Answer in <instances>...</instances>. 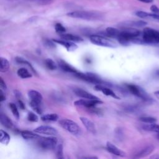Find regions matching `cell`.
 <instances>
[{
  "mask_svg": "<svg viewBox=\"0 0 159 159\" xmlns=\"http://www.w3.org/2000/svg\"><path fill=\"white\" fill-rule=\"evenodd\" d=\"M52 40L57 43H58L61 45H62L63 47H65L66 49L68 51H73L75 50L77 48L78 46L74 43L73 42H70V41H68V40H57V39H52Z\"/></svg>",
  "mask_w": 159,
  "mask_h": 159,
  "instance_id": "7c38bea8",
  "label": "cell"
},
{
  "mask_svg": "<svg viewBox=\"0 0 159 159\" xmlns=\"http://www.w3.org/2000/svg\"><path fill=\"white\" fill-rule=\"evenodd\" d=\"M152 158H155V159H159V154L157 155H154L151 157Z\"/></svg>",
  "mask_w": 159,
  "mask_h": 159,
  "instance_id": "f6af8a7d",
  "label": "cell"
},
{
  "mask_svg": "<svg viewBox=\"0 0 159 159\" xmlns=\"http://www.w3.org/2000/svg\"><path fill=\"white\" fill-rule=\"evenodd\" d=\"M120 30L116 28L112 27H108L106 29V34L107 37L116 39L117 38L119 34Z\"/></svg>",
  "mask_w": 159,
  "mask_h": 159,
  "instance_id": "7402d4cb",
  "label": "cell"
},
{
  "mask_svg": "<svg viewBox=\"0 0 159 159\" xmlns=\"http://www.w3.org/2000/svg\"><path fill=\"white\" fill-rule=\"evenodd\" d=\"M60 37L65 40L73 42H81L83 41V39L76 35H73L71 34H60Z\"/></svg>",
  "mask_w": 159,
  "mask_h": 159,
  "instance_id": "d6986e66",
  "label": "cell"
},
{
  "mask_svg": "<svg viewBox=\"0 0 159 159\" xmlns=\"http://www.w3.org/2000/svg\"><path fill=\"white\" fill-rule=\"evenodd\" d=\"M15 60H16V61L17 63H19V64H24V65H26L29 66L30 68V69L32 70V71L34 73L37 74L36 71H35V69L33 68V66H32L31 63H29V62L27 60H26L25 59H24V58H22V57H16L15 58Z\"/></svg>",
  "mask_w": 159,
  "mask_h": 159,
  "instance_id": "83f0119b",
  "label": "cell"
},
{
  "mask_svg": "<svg viewBox=\"0 0 159 159\" xmlns=\"http://www.w3.org/2000/svg\"><path fill=\"white\" fill-rule=\"evenodd\" d=\"M154 94L155 96L159 99V91H157L154 92Z\"/></svg>",
  "mask_w": 159,
  "mask_h": 159,
  "instance_id": "bcb514c9",
  "label": "cell"
},
{
  "mask_svg": "<svg viewBox=\"0 0 159 159\" xmlns=\"http://www.w3.org/2000/svg\"><path fill=\"white\" fill-rule=\"evenodd\" d=\"M63 147L61 143L56 147V157L57 158H63Z\"/></svg>",
  "mask_w": 159,
  "mask_h": 159,
  "instance_id": "836d02e7",
  "label": "cell"
},
{
  "mask_svg": "<svg viewBox=\"0 0 159 159\" xmlns=\"http://www.w3.org/2000/svg\"><path fill=\"white\" fill-rule=\"evenodd\" d=\"M27 1L38 4V5H48L52 4L54 0H25Z\"/></svg>",
  "mask_w": 159,
  "mask_h": 159,
  "instance_id": "4dcf8cb0",
  "label": "cell"
},
{
  "mask_svg": "<svg viewBox=\"0 0 159 159\" xmlns=\"http://www.w3.org/2000/svg\"><path fill=\"white\" fill-rule=\"evenodd\" d=\"M58 65L59 67L64 71L68 72V73H71L73 74H75L77 73L78 71H77L74 67H73L71 65L66 63L63 60H60L58 61Z\"/></svg>",
  "mask_w": 159,
  "mask_h": 159,
  "instance_id": "ac0fdd59",
  "label": "cell"
},
{
  "mask_svg": "<svg viewBox=\"0 0 159 159\" xmlns=\"http://www.w3.org/2000/svg\"><path fill=\"white\" fill-rule=\"evenodd\" d=\"M14 93H15V96H16V97L17 99H22V94L18 90L14 91Z\"/></svg>",
  "mask_w": 159,
  "mask_h": 159,
  "instance_id": "60d3db41",
  "label": "cell"
},
{
  "mask_svg": "<svg viewBox=\"0 0 159 159\" xmlns=\"http://www.w3.org/2000/svg\"><path fill=\"white\" fill-rule=\"evenodd\" d=\"M89 40L91 43L94 45L110 48L117 47V43L106 36L101 35H91L89 36Z\"/></svg>",
  "mask_w": 159,
  "mask_h": 159,
  "instance_id": "3957f363",
  "label": "cell"
},
{
  "mask_svg": "<svg viewBox=\"0 0 159 159\" xmlns=\"http://www.w3.org/2000/svg\"><path fill=\"white\" fill-rule=\"evenodd\" d=\"M139 1H140L142 2H144V3H151L153 2V0H137Z\"/></svg>",
  "mask_w": 159,
  "mask_h": 159,
  "instance_id": "7bdbcfd3",
  "label": "cell"
},
{
  "mask_svg": "<svg viewBox=\"0 0 159 159\" xmlns=\"http://www.w3.org/2000/svg\"><path fill=\"white\" fill-rule=\"evenodd\" d=\"M66 15L71 18L87 20H98L102 19L104 17L101 12L96 11H75L68 12Z\"/></svg>",
  "mask_w": 159,
  "mask_h": 159,
  "instance_id": "6da1fadb",
  "label": "cell"
},
{
  "mask_svg": "<svg viewBox=\"0 0 159 159\" xmlns=\"http://www.w3.org/2000/svg\"><path fill=\"white\" fill-rule=\"evenodd\" d=\"M0 87H1V89H4L6 90L7 89V86H6V84L5 83V82L4 81L3 79L1 77L0 78Z\"/></svg>",
  "mask_w": 159,
  "mask_h": 159,
  "instance_id": "f35d334b",
  "label": "cell"
},
{
  "mask_svg": "<svg viewBox=\"0 0 159 159\" xmlns=\"http://www.w3.org/2000/svg\"><path fill=\"white\" fill-rule=\"evenodd\" d=\"M17 102H18V104H19V107L21 109L24 110V109L25 108V105H24V103L22 102V101L21 99H18Z\"/></svg>",
  "mask_w": 159,
  "mask_h": 159,
  "instance_id": "ab89813d",
  "label": "cell"
},
{
  "mask_svg": "<svg viewBox=\"0 0 159 159\" xmlns=\"http://www.w3.org/2000/svg\"><path fill=\"white\" fill-rule=\"evenodd\" d=\"M154 75H155V76L159 78V69H157V70L154 71Z\"/></svg>",
  "mask_w": 159,
  "mask_h": 159,
  "instance_id": "ee69618b",
  "label": "cell"
},
{
  "mask_svg": "<svg viewBox=\"0 0 159 159\" xmlns=\"http://www.w3.org/2000/svg\"><path fill=\"white\" fill-rule=\"evenodd\" d=\"M57 139L55 137L50 136L48 137H42L38 142L40 148L44 150H52L57 147Z\"/></svg>",
  "mask_w": 159,
  "mask_h": 159,
  "instance_id": "52a82bcc",
  "label": "cell"
},
{
  "mask_svg": "<svg viewBox=\"0 0 159 159\" xmlns=\"http://www.w3.org/2000/svg\"><path fill=\"white\" fill-rule=\"evenodd\" d=\"M28 96L30 100V102L42 104V96L37 91L31 89L28 91Z\"/></svg>",
  "mask_w": 159,
  "mask_h": 159,
  "instance_id": "9a60e30c",
  "label": "cell"
},
{
  "mask_svg": "<svg viewBox=\"0 0 159 159\" xmlns=\"http://www.w3.org/2000/svg\"><path fill=\"white\" fill-rule=\"evenodd\" d=\"M150 11L156 14H158L159 15V7L158 6H157L156 5H152L150 7Z\"/></svg>",
  "mask_w": 159,
  "mask_h": 159,
  "instance_id": "8d00e7d4",
  "label": "cell"
},
{
  "mask_svg": "<svg viewBox=\"0 0 159 159\" xmlns=\"http://www.w3.org/2000/svg\"><path fill=\"white\" fill-rule=\"evenodd\" d=\"M30 107L33 109V110H34L37 113L41 114L42 112V107H41V104H39V103H35V102H30Z\"/></svg>",
  "mask_w": 159,
  "mask_h": 159,
  "instance_id": "d6a6232c",
  "label": "cell"
},
{
  "mask_svg": "<svg viewBox=\"0 0 159 159\" xmlns=\"http://www.w3.org/2000/svg\"><path fill=\"white\" fill-rule=\"evenodd\" d=\"M17 75L20 77L21 78L25 79V78H31L32 77V75L29 72V71L24 68H21L18 69L17 71Z\"/></svg>",
  "mask_w": 159,
  "mask_h": 159,
  "instance_id": "4316f807",
  "label": "cell"
},
{
  "mask_svg": "<svg viewBox=\"0 0 159 159\" xmlns=\"http://www.w3.org/2000/svg\"><path fill=\"white\" fill-rule=\"evenodd\" d=\"M142 39L143 44L159 43V31L150 27H145L142 32Z\"/></svg>",
  "mask_w": 159,
  "mask_h": 159,
  "instance_id": "7a4b0ae2",
  "label": "cell"
},
{
  "mask_svg": "<svg viewBox=\"0 0 159 159\" xmlns=\"http://www.w3.org/2000/svg\"><path fill=\"white\" fill-rule=\"evenodd\" d=\"M37 134H45L50 136H54L58 134V131L56 129L49 125H41L35 128L34 130Z\"/></svg>",
  "mask_w": 159,
  "mask_h": 159,
  "instance_id": "9c48e42d",
  "label": "cell"
},
{
  "mask_svg": "<svg viewBox=\"0 0 159 159\" xmlns=\"http://www.w3.org/2000/svg\"><path fill=\"white\" fill-rule=\"evenodd\" d=\"M147 24V22L143 20H127L120 23V26L122 27H142Z\"/></svg>",
  "mask_w": 159,
  "mask_h": 159,
  "instance_id": "30bf717a",
  "label": "cell"
},
{
  "mask_svg": "<svg viewBox=\"0 0 159 159\" xmlns=\"http://www.w3.org/2000/svg\"><path fill=\"white\" fill-rule=\"evenodd\" d=\"M5 100H6V96H5L4 93L2 92V89H1V91H0V101L2 102V101H4Z\"/></svg>",
  "mask_w": 159,
  "mask_h": 159,
  "instance_id": "b9f144b4",
  "label": "cell"
},
{
  "mask_svg": "<svg viewBox=\"0 0 159 159\" xmlns=\"http://www.w3.org/2000/svg\"><path fill=\"white\" fill-rule=\"evenodd\" d=\"M37 134H36V132L34 133L33 132H31V131H29V130H22V131H20V134H21L22 137L25 140L36 139L37 138H39V136Z\"/></svg>",
  "mask_w": 159,
  "mask_h": 159,
  "instance_id": "44dd1931",
  "label": "cell"
},
{
  "mask_svg": "<svg viewBox=\"0 0 159 159\" xmlns=\"http://www.w3.org/2000/svg\"><path fill=\"white\" fill-rule=\"evenodd\" d=\"M142 129L145 131L148 132H154L158 133L159 132V125L156 124L155 123L146 124L142 125Z\"/></svg>",
  "mask_w": 159,
  "mask_h": 159,
  "instance_id": "603a6c76",
  "label": "cell"
},
{
  "mask_svg": "<svg viewBox=\"0 0 159 159\" xmlns=\"http://www.w3.org/2000/svg\"><path fill=\"white\" fill-rule=\"evenodd\" d=\"M10 141L9 135L3 130L0 131V142L4 145H7Z\"/></svg>",
  "mask_w": 159,
  "mask_h": 159,
  "instance_id": "484cf974",
  "label": "cell"
},
{
  "mask_svg": "<svg viewBox=\"0 0 159 159\" xmlns=\"http://www.w3.org/2000/svg\"><path fill=\"white\" fill-rule=\"evenodd\" d=\"M157 137H158V139H159V132L157 133Z\"/></svg>",
  "mask_w": 159,
  "mask_h": 159,
  "instance_id": "c3c4849f",
  "label": "cell"
},
{
  "mask_svg": "<svg viewBox=\"0 0 159 159\" xmlns=\"http://www.w3.org/2000/svg\"><path fill=\"white\" fill-rule=\"evenodd\" d=\"M55 31L60 34H63L66 31V29L65 27L60 23H57L55 25Z\"/></svg>",
  "mask_w": 159,
  "mask_h": 159,
  "instance_id": "e575fe53",
  "label": "cell"
},
{
  "mask_svg": "<svg viewBox=\"0 0 159 159\" xmlns=\"http://www.w3.org/2000/svg\"><path fill=\"white\" fill-rule=\"evenodd\" d=\"M55 42L53 40H46L45 44L48 46V47L51 48V47H55Z\"/></svg>",
  "mask_w": 159,
  "mask_h": 159,
  "instance_id": "74e56055",
  "label": "cell"
},
{
  "mask_svg": "<svg viewBox=\"0 0 159 159\" xmlns=\"http://www.w3.org/2000/svg\"><path fill=\"white\" fill-rule=\"evenodd\" d=\"M45 65L46 67L50 70H55L57 68V65L51 58H47L45 60Z\"/></svg>",
  "mask_w": 159,
  "mask_h": 159,
  "instance_id": "f1b7e54d",
  "label": "cell"
},
{
  "mask_svg": "<svg viewBox=\"0 0 159 159\" xmlns=\"http://www.w3.org/2000/svg\"><path fill=\"white\" fill-rule=\"evenodd\" d=\"M80 119L88 131L93 134H95L96 133V129L95 125L91 120L85 117H80Z\"/></svg>",
  "mask_w": 159,
  "mask_h": 159,
  "instance_id": "5bb4252c",
  "label": "cell"
},
{
  "mask_svg": "<svg viewBox=\"0 0 159 159\" xmlns=\"http://www.w3.org/2000/svg\"><path fill=\"white\" fill-rule=\"evenodd\" d=\"M102 101L100 99H81L74 102L75 106H83L87 109L96 106L98 104H102Z\"/></svg>",
  "mask_w": 159,
  "mask_h": 159,
  "instance_id": "ba28073f",
  "label": "cell"
},
{
  "mask_svg": "<svg viewBox=\"0 0 159 159\" xmlns=\"http://www.w3.org/2000/svg\"><path fill=\"white\" fill-rule=\"evenodd\" d=\"M74 93L77 96L83 99H99L91 93L81 88H75Z\"/></svg>",
  "mask_w": 159,
  "mask_h": 159,
  "instance_id": "2e32d148",
  "label": "cell"
},
{
  "mask_svg": "<svg viewBox=\"0 0 159 159\" xmlns=\"http://www.w3.org/2000/svg\"><path fill=\"white\" fill-rule=\"evenodd\" d=\"M139 120L142 122H144L145 124H151V123H155V122L157 121V119L153 117H150V116H143V117H140L139 118Z\"/></svg>",
  "mask_w": 159,
  "mask_h": 159,
  "instance_id": "1f68e13d",
  "label": "cell"
},
{
  "mask_svg": "<svg viewBox=\"0 0 159 159\" xmlns=\"http://www.w3.org/2000/svg\"><path fill=\"white\" fill-rule=\"evenodd\" d=\"M83 158H98L96 157H84Z\"/></svg>",
  "mask_w": 159,
  "mask_h": 159,
  "instance_id": "7dc6e473",
  "label": "cell"
},
{
  "mask_svg": "<svg viewBox=\"0 0 159 159\" xmlns=\"http://www.w3.org/2000/svg\"><path fill=\"white\" fill-rule=\"evenodd\" d=\"M9 107L11 109V111L12 114L14 115V116L17 119H19V112L17 106L14 103L11 102V103L9 104Z\"/></svg>",
  "mask_w": 159,
  "mask_h": 159,
  "instance_id": "f546056e",
  "label": "cell"
},
{
  "mask_svg": "<svg viewBox=\"0 0 159 159\" xmlns=\"http://www.w3.org/2000/svg\"><path fill=\"white\" fill-rule=\"evenodd\" d=\"M94 88L97 90V91H101L104 94H105L106 96H111L115 99H120L119 96H117V94H115V93L110 88H107L106 86L104 85H101V84H96L94 86Z\"/></svg>",
  "mask_w": 159,
  "mask_h": 159,
  "instance_id": "4fadbf2b",
  "label": "cell"
},
{
  "mask_svg": "<svg viewBox=\"0 0 159 159\" xmlns=\"http://www.w3.org/2000/svg\"><path fill=\"white\" fill-rule=\"evenodd\" d=\"M58 119V116L55 113L46 114L41 117V119L45 122H51V121H57Z\"/></svg>",
  "mask_w": 159,
  "mask_h": 159,
  "instance_id": "cb8c5ba5",
  "label": "cell"
},
{
  "mask_svg": "<svg viewBox=\"0 0 159 159\" xmlns=\"http://www.w3.org/2000/svg\"><path fill=\"white\" fill-rule=\"evenodd\" d=\"M74 75L78 78H80L81 80H83L84 81H86L91 83L96 84V85L101 84L104 86H111V84L102 81L98 75L94 73H83L78 71L77 73L74 74Z\"/></svg>",
  "mask_w": 159,
  "mask_h": 159,
  "instance_id": "277c9868",
  "label": "cell"
},
{
  "mask_svg": "<svg viewBox=\"0 0 159 159\" xmlns=\"http://www.w3.org/2000/svg\"><path fill=\"white\" fill-rule=\"evenodd\" d=\"M125 86L131 94L140 98L143 101L146 102H150L152 101V99L148 94L141 87L134 84H126Z\"/></svg>",
  "mask_w": 159,
  "mask_h": 159,
  "instance_id": "8992f818",
  "label": "cell"
},
{
  "mask_svg": "<svg viewBox=\"0 0 159 159\" xmlns=\"http://www.w3.org/2000/svg\"><path fill=\"white\" fill-rule=\"evenodd\" d=\"M0 121L1 124L7 129H11L13 126V124L11 120L4 114H1Z\"/></svg>",
  "mask_w": 159,
  "mask_h": 159,
  "instance_id": "ffe728a7",
  "label": "cell"
},
{
  "mask_svg": "<svg viewBox=\"0 0 159 159\" xmlns=\"http://www.w3.org/2000/svg\"><path fill=\"white\" fill-rule=\"evenodd\" d=\"M27 119L29 121L32 122H37L39 120V118H38L37 116L32 112H29L28 113Z\"/></svg>",
  "mask_w": 159,
  "mask_h": 159,
  "instance_id": "d590c367",
  "label": "cell"
},
{
  "mask_svg": "<svg viewBox=\"0 0 159 159\" xmlns=\"http://www.w3.org/2000/svg\"><path fill=\"white\" fill-rule=\"evenodd\" d=\"M106 150L109 153H111L114 155L121 157H124L125 155V152H124L122 150H120L115 145H114L113 143H112L110 142H107L106 143Z\"/></svg>",
  "mask_w": 159,
  "mask_h": 159,
  "instance_id": "8fae6325",
  "label": "cell"
},
{
  "mask_svg": "<svg viewBox=\"0 0 159 159\" xmlns=\"http://www.w3.org/2000/svg\"><path fill=\"white\" fill-rule=\"evenodd\" d=\"M10 66V64L9 61L4 58V57H1L0 58V71L1 72H6Z\"/></svg>",
  "mask_w": 159,
  "mask_h": 159,
  "instance_id": "d4e9b609",
  "label": "cell"
},
{
  "mask_svg": "<svg viewBox=\"0 0 159 159\" xmlns=\"http://www.w3.org/2000/svg\"><path fill=\"white\" fill-rule=\"evenodd\" d=\"M59 124L63 129L74 135H79L81 134V129L78 124L71 119H61Z\"/></svg>",
  "mask_w": 159,
  "mask_h": 159,
  "instance_id": "5b68a950",
  "label": "cell"
},
{
  "mask_svg": "<svg viewBox=\"0 0 159 159\" xmlns=\"http://www.w3.org/2000/svg\"><path fill=\"white\" fill-rule=\"evenodd\" d=\"M155 149V147L153 145H150L143 149H142L140 151H139L135 155L134 157V158H140L145 157H147V155L152 153Z\"/></svg>",
  "mask_w": 159,
  "mask_h": 159,
  "instance_id": "e0dca14e",
  "label": "cell"
}]
</instances>
